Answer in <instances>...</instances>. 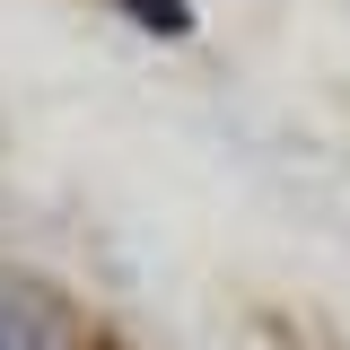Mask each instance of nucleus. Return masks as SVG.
Here are the masks:
<instances>
[{
  "instance_id": "1",
  "label": "nucleus",
  "mask_w": 350,
  "mask_h": 350,
  "mask_svg": "<svg viewBox=\"0 0 350 350\" xmlns=\"http://www.w3.org/2000/svg\"><path fill=\"white\" fill-rule=\"evenodd\" d=\"M131 18H140V27H158V36H184V27H193V9H184V0H123Z\"/></svg>"
},
{
  "instance_id": "2",
  "label": "nucleus",
  "mask_w": 350,
  "mask_h": 350,
  "mask_svg": "<svg viewBox=\"0 0 350 350\" xmlns=\"http://www.w3.org/2000/svg\"><path fill=\"white\" fill-rule=\"evenodd\" d=\"M0 350H27V333H18V324H9V315H0Z\"/></svg>"
}]
</instances>
